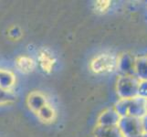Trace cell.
I'll return each mask as SVG.
<instances>
[{
    "label": "cell",
    "mask_w": 147,
    "mask_h": 137,
    "mask_svg": "<svg viewBox=\"0 0 147 137\" xmlns=\"http://www.w3.org/2000/svg\"><path fill=\"white\" fill-rule=\"evenodd\" d=\"M145 101L146 100L139 96L131 99H120L114 109L121 117L142 118L146 114Z\"/></svg>",
    "instance_id": "obj_1"
},
{
    "label": "cell",
    "mask_w": 147,
    "mask_h": 137,
    "mask_svg": "<svg viewBox=\"0 0 147 137\" xmlns=\"http://www.w3.org/2000/svg\"><path fill=\"white\" fill-rule=\"evenodd\" d=\"M141 80L134 75L119 76L117 80V94L120 99H131L138 97Z\"/></svg>",
    "instance_id": "obj_2"
},
{
    "label": "cell",
    "mask_w": 147,
    "mask_h": 137,
    "mask_svg": "<svg viewBox=\"0 0 147 137\" xmlns=\"http://www.w3.org/2000/svg\"><path fill=\"white\" fill-rule=\"evenodd\" d=\"M117 63L118 56L111 53H101L92 60L90 67L94 73H107L117 70Z\"/></svg>",
    "instance_id": "obj_3"
},
{
    "label": "cell",
    "mask_w": 147,
    "mask_h": 137,
    "mask_svg": "<svg viewBox=\"0 0 147 137\" xmlns=\"http://www.w3.org/2000/svg\"><path fill=\"white\" fill-rule=\"evenodd\" d=\"M118 127L124 137H137L144 133L141 118L121 117Z\"/></svg>",
    "instance_id": "obj_4"
},
{
    "label": "cell",
    "mask_w": 147,
    "mask_h": 137,
    "mask_svg": "<svg viewBox=\"0 0 147 137\" xmlns=\"http://www.w3.org/2000/svg\"><path fill=\"white\" fill-rule=\"evenodd\" d=\"M135 61L136 58L131 54L124 53L118 56L117 72L120 76H135Z\"/></svg>",
    "instance_id": "obj_5"
},
{
    "label": "cell",
    "mask_w": 147,
    "mask_h": 137,
    "mask_svg": "<svg viewBox=\"0 0 147 137\" xmlns=\"http://www.w3.org/2000/svg\"><path fill=\"white\" fill-rule=\"evenodd\" d=\"M120 114L113 109H108L100 114L98 120L97 126H105V127H111V126H118L121 120Z\"/></svg>",
    "instance_id": "obj_6"
},
{
    "label": "cell",
    "mask_w": 147,
    "mask_h": 137,
    "mask_svg": "<svg viewBox=\"0 0 147 137\" xmlns=\"http://www.w3.org/2000/svg\"><path fill=\"white\" fill-rule=\"evenodd\" d=\"M15 83H16V77L11 72L0 69V89L11 91Z\"/></svg>",
    "instance_id": "obj_7"
},
{
    "label": "cell",
    "mask_w": 147,
    "mask_h": 137,
    "mask_svg": "<svg viewBox=\"0 0 147 137\" xmlns=\"http://www.w3.org/2000/svg\"><path fill=\"white\" fill-rule=\"evenodd\" d=\"M94 137H124L118 126H96L94 130Z\"/></svg>",
    "instance_id": "obj_8"
},
{
    "label": "cell",
    "mask_w": 147,
    "mask_h": 137,
    "mask_svg": "<svg viewBox=\"0 0 147 137\" xmlns=\"http://www.w3.org/2000/svg\"><path fill=\"white\" fill-rule=\"evenodd\" d=\"M135 76L141 82L147 80V57L136 58Z\"/></svg>",
    "instance_id": "obj_9"
},
{
    "label": "cell",
    "mask_w": 147,
    "mask_h": 137,
    "mask_svg": "<svg viewBox=\"0 0 147 137\" xmlns=\"http://www.w3.org/2000/svg\"><path fill=\"white\" fill-rule=\"evenodd\" d=\"M47 104L46 98L39 92H33L28 97V105L31 110L38 111Z\"/></svg>",
    "instance_id": "obj_10"
},
{
    "label": "cell",
    "mask_w": 147,
    "mask_h": 137,
    "mask_svg": "<svg viewBox=\"0 0 147 137\" xmlns=\"http://www.w3.org/2000/svg\"><path fill=\"white\" fill-rule=\"evenodd\" d=\"M39 118L44 121H51L55 117V111L48 103L38 111Z\"/></svg>",
    "instance_id": "obj_11"
},
{
    "label": "cell",
    "mask_w": 147,
    "mask_h": 137,
    "mask_svg": "<svg viewBox=\"0 0 147 137\" xmlns=\"http://www.w3.org/2000/svg\"><path fill=\"white\" fill-rule=\"evenodd\" d=\"M14 101H16V95L12 91L0 89V104L11 103Z\"/></svg>",
    "instance_id": "obj_12"
},
{
    "label": "cell",
    "mask_w": 147,
    "mask_h": 137,
    "mask_svg": "<svg viewBox=\"0 0 147 137\" xmlns=\"http://www.w3.org/2000/svg\"><path fill=\"white\" fill-rule=\"evenodd\" d=\"M110 6H111L110 1H98L95 3L96 9H97L99 12H105L106 10H108Z\"/></svg>",
    "instance_id": "obj_13"
},
{
    "label": "cell",
    "mask_w": 147,
    "mask_h": 137,
    "mask_svg": "<svg viewBox=\"0 0 147 137\" xmlns=\"http://www.w3.org/2000/svg\"><path fill=\"white\" fill-rule=\"evenodd\" d=\"M138 96L144 100H147V80L141 82L140 87H139V92Z\"/></svg>",
    "instance_id": "obj_14"
},
{
    "label": "cell",
    "mask_w": 147,
    "mask_h": 137,
    "mask_svg": "<svg viewBox=\"0 0 147 137\" xmlns=\"http://www.w3.org/2000/svg\"><path fill=\"white\" fill-rule=\"evenodd\" d=\"M141 120H142V124H143L144 133L147 134V113L144 116V117H142Z\"/></svg>",
    "instance_id": "obj_15"
},
{
    "label": "cell",
    "mask_w": 147,
    "mask_h": 137,
    "mask_svg": "<svg viewBox=\"0 0 147 137\" xmlns=\"http://www.w3.org/2000/svg\"><path fill=\"white\" fill-rule=\"evenodd\" d=\"M137 137H147V134L146 133H143V134H141L139 136H137Z\"/></svg>",
    "instance_id": "obj_16"
},
{
    "label": "cell",
    "mask_w": 147,
    "mask_h": 137,
    "mask_svg": "<svg viewBox=\"0 0 147 137\" xmlns=\"http://www.w3.org/2000/svg\"><path fill=\"white\" fill-rule=\"evenodd\" d=\"M145 111H146V113H147V100L145 101Z\"/></svg>",
    "instance_id": "obj_17"
}]
</instances>
